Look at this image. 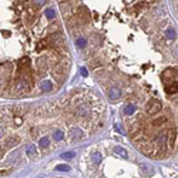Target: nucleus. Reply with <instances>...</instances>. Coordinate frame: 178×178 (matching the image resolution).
Segmentation results:
<instances>
[{
    "label": "nucleus",
    "instance_id": "obj_19",
    "mask_svg": "<svg viewBox=\"0 0 178 178\" xmlns=\"http://www.w3.org/2000/svg\"><path fill=\"white\" fill-rule=\"evenodd\" d=\"M165 36H167L168 39H175V37H177V33H175V30H174V29H171V27H170V29L165 30Z\"/></svg>",
    "mask_w": 178,
    "mask_h": 178
},
{
    "label": "nucleus",
    "instance_id": "obj_21",
    "mask_svg": "<svg viewBox=\"0 0 178 178\" xmlns=\"http://www.w3.org/2000/svg\"><path fill=\"white\" fill-rule=\"evenodd\" d=\"M44 13H46V17H47L49 20H51V19H54V17H56V11L53 10V9H47Z\"/></svg>",
    "mask_w": 178,
    "mask_h": 178
},
{
    "label": "nucleus",
    "instance_id": "obj_15",
    "mask_svg": "<svg viewBox=\"0 0 178 178\" xmlns=\"http://www.w3.org/2000/svg\"><path fill=\"white\" fill-rule=\"evenodd\" d=\"M167 121V118L165 117H160V118H155V120H153L151 121V124L154 125V127H158V125H163L164 122Z\"/></svg>",
    "mask_w": 178,
    "mask_h": 178
},
{
    "label": "nucleus",
    "instance_id": "obj_10",
    "mask_svg": "<svg viewBox=\"0 0 178 178\" xmlns=\"http://www.w3.org/2000/svg\"><path fill=\"white\" fill-rule=\"evenodd\" d=\"M51 89H53V84H51V81H49V80H44V81H42V83H40V90H42V91H50Z\"/></svg>",
    "mask_w": 178,
    "mask_h": 178
},
{
    "label": "nucleus",
    "instance_id": "obj_5",
    "mask_svg": "<svg viewBox=\"0 0 178 178\" xmlns=\"http://www.w3.org/2000/svg\"><path fill=\"white\" fill-rule=\"evenodd\" d=\"M77 115L78 117H87L89 115V108L84 104H80L77 107Z\"/></svg>",
    "mask_w": 178,
    "mask_h": 178
},
{
    "label": "nucleus",
    "instance_id": "obj_26",
    "mask_svg": "<svg viewBox=\"0 0 178 178\" xmlns=\"http://www.w3.org/2000/svg\"><path fill=\"white\" fill-rule=\"evenodd\" d=\"M98 66H100V61H98V60H96V61L93 60V61H91V67H93V68H94V67H98Z\"/></svg>",
    "mask_w": 178,
    "mask_h": 178
},
{
    "label": "nucleus",
    "instance_id": "obj_17",
    "mask_svg": "<svg viewBox=\"0 0 178 178\" xmlns=\"http://www.w3.org/2000/svg\"><path fill=\"white\" fill-rule=\"evenodd\" d=\"M17 143H19V138H17V137H11V138H9V140L6 141V147L10 148V147H13V145H16Z\"/></svg>",
    "mask_w": 178,
    "mask_h": 178
},
{
    "label": "nucleus",
    "instance_id": "obj_12",
    "mask_svg": "<svg viewBox=\"0 0 178 178\" xmlns=\"http://www.w3.org/2000/svg\"><path fill=\"white\" fill-rule=\"evenodd\" d=\"M74 157H76V153H74V151H66V153L60 154V158H61V160H71V158H74Z\"/></svg>",
    "mask_w": 178,
    "mask_h": 178
},
{
    "label": "nucleus",
    "instance_id": "obj_2",
    "mask_svg": "<svg viewBox=\"0 0 178 178\" xmlns=\"http://www.w3.org/2000/svg\"><path fill=\"white\" fill-rule=\"evenodd\" d=\"M68 135H70V138H71L73 141H78V140L83 138V131H81L80 128H77V127H73V128H70Z\"/></svg>",
    "mask_w": 178,
    "mask_h": 178
},
{
    "label": "nucleus",
    "instance_id": "obj_13",
    "mask_svg": "<svg viewBox=\"0 0 178 178\" xmlns=\"http://www.w3.org/2000/svg\"><path fill=\"white\" fill-rule=\"evenodd\" d=\"M76 44H77L78 49H84V47L87 46V39H86V37H78Z\"/></svg>",
    "mask_w": 178,
    "mask_h": 178
},
{
    "label": "nucleus",
    "instance_id": "obj_9",
    "mask_svg": "<svg viewBox=\"0 0 178 178\" xmlns=\"http://www.w3.org/2000/svg\"><path fill=\"white\" fill-rule=\"evenodd\" d=\"M140 171H141V174H144V175H151V174H153V168L150 167L148 164H145V163L140 164Z\"/></svg>",
    "mask_w": 178,
    "mask_h": 178
},
{
    "label": "nucleus",
    "instance_id": "obj_23",
    "mask_svg": "<svg viewBox=\"0 0 178 178\" xmlns=\"http://www.w3.org/2000/svg\"><path fill=\"white\" fill-rule=\"evenodd\" d=\"M46 46H47V40H40L37 43V50H44Z\"/></svg>",
    "mask_w": 178,
    "mask_h": 178
},
{
    "label": "nucleus",
    "instance_id": "obj_27",
    "mask_svg": "<svg viewBox=\"0 0 178 178\" xmlns=\"http://www.w3.org/2000/svg\"><path fill=\"white\" fill-rule=\"evenodd\" d=\"M22 122H23V118H22V117H16V124H17V125H20Z\"/></svg>",
    "mask_w": 178,
    "mask_h": 178
},
{
    "label": "nucleus",
    "instance_id": "obj_11",
    "mask_svg": "<svg viewBox=\"0 0 178 178\" xmlns=\"http://www.w3.org/2000/svg\"><path fill=\"white\" fill-rule=\"evenodd\" d=\"M39 145H40V148H42V150H47V148H49V145H50V140H49V137H43V138L39 141Z\"/></svg>",
    "mask_w": 178,
    "mask_h": 178
},
{
    "label": "nucleus",
    "instance_id": "obj_20",
    "mask_svg": "<svg viewBox=\"0 0 178 178\" xmlns=\"http://www.w3.org/2000/svg\"><path fill=\"white\" fill-rule=\"evenodd\" d=\"M63 137H64V134L61 130H56L54 134H53V138L56 140V141H60V140H63Z\"/></svg>",
    "mask_w": 178,
    "mask_h": 178
},
{
    "label": "nucleus",
    "instance_id": "obj_7",
    "mask_svg": "<svg viewBox=\"0 0 178 178\" xmlns=\"http://www.w3.org/2000/svg\"><path fill=\"white\" fill-rule=\"evenodd\" d=\"M178 91V83H171L165 86V93L167 94H175Z\"/></svg>",
    "mask_w": 178,
    "mask_h": 178
},
{
    "label": "nucleus",
    "instance_id": "obj_14",
    "mask_svg": "<svg viewBox=\"0 0 178 178\" xmlns=\"http://www.w3.org/2000/svg\"><path fill=\"white\" fill-rule=\"evenodd\" d=\"M114 151H115L118 155H121L122 158H128V154H127V151H125L122 147H115V148H114Z\"/></svg>",
    "mask_w": 178,
    "mask_h": 178
},
{
    "label": "nucleus",
    "instance_id": "obj_6",
    "mask_svg": "<svg viewBox=\"0 0 178 178\" xmlns=\"http://www.w3.org/2000/svg\"><path fill=\"white\" fill-rule=\"evenodd\" d=\"M167 141H168L167 133H161V134H158V135H157L155 144H158V145H164L165 143H167Z\"/></svg>",
    "mask_w": 178,
    "mask_h": 178
},
{
    "label": "nucleus",
    "instance_id": "obj_1",
    "mask_svg": "<svg viewBox=\"0 0 178 178\" xmlns=\"http://www.w3.org/2000/svg\"><path fill=\"white\" fill-rule=\"evenodd\" d=\"M161 108H163V104H161L158 100H155V98H151V100L147 103V106H145L147 113H148V114H151V115H154V114H157V113H160V111H161Z\"/></svg>",
    "mask_w": 178,
    "mask_h": 178
},
{
    "label": "nucleus",
    "instance_id": "obj_25",
    "mask_svg": "<svg viewBox=\"0 0 178 178\" xmlns=\"http://www.w3.org/2000/svg\"><path fill=\"white\" fill-rule=\"evenodd\" d=\"M80 74H81L83 77H87V74H89V73H87V70H86V68L80 67Z\"/></svg>",
    "mask_w": 178,
    "mask_h": 178
},
{
    "label": "nucleus",
    "instance_id": "obj_28",
    "mask_svg": "<svg viewBox=\"0 0 178 178\" xmlns=\"http://www.w3.org/2000/svg\"><path fill=\"white\" fill-rule=\"evenodd\" d=\"M1 34H4V36H9V34H10V33H9V32H6V30H4V32H1Z\"/></svg>",
    "mask_w": 178,
    "mask_h": 178
},
{
    "label": "nucleus",
    "instance_id": "obj_22",
    "mask_svg": "<svg viewBox=\"0 0 178 178\" xmlns=\"http://www.w3.org/2000/svg\"><path fill=\"white\" fill-rule=\"evenodd\" d=\"M56 170H57V171H61V172H68V171H70V167H68V165H63V164H61V165H57Z\"/></svg>",
    "mask_w": 178,
    "mask_h": 178
},
{
    "label": "nucleus",
    "instance_id": "obj_16",
    "mask_svg": "<svg viewBox=\"0 0 178 178\" xmlns=\"http://www.w3.org/2000/svg\"><path fill=\"white\" fill-rule=\"evenodd\" d=\"M101 160H103V157H101L100 153L98 151H94L93 153V161H94V164H100Z\"/></svg>",
    "mask_w": 178,
    "mask_h": 178
},
{
    "label": "nucleus",
    "instance_id": "obj_3",
    "mask_svg": "<svg viewBox=\"0 0 178 178\" xmlns=\"http://www.w3.org/2000/svg\"><path fill=\"white\" fill-rule=\"evenodd\" d=\"M175 138H177V131H175V128H171V130L168 131V143H170V147H171V148H174Z\"/></svg>",
    "mask_w": 178,
    "mask_h": 178
},
{
    "label": "nucleus",
    "instance_id": "obj_8",
    "mask_svg": "<svg viewBox=\"0 0 178 178\" xmlns=\"http://www.w3.org/2000/svg\"><path fill=\"white\" fill-rule=\"evenodd\" d=\"M17 67H19V70H23V68H26V67H30V58H29V57L20 58L19 63H17Z\"/></svg>",
    "mask_w": 178,
    "mask_h": 178
},
{
    "label": "nucleus",
    "instance_id": "obj_24",
    "mask_svg": "<svg viewBox=\"0 0 178 178\" xmlns=\"http://www.w3.org/2000/svg\"><path fill=\"white\" fill-rule=\"evenodd\" d=\"M34 153H36V147H34V145H29V147H27V154H29V155H33Z\"/></svg>",
    "mask_w": 178,
    "mask_h": 178
},
{
    "label": "nucleus",
    "instance_id": "obj_18",
    "mask_svg": "<svg viewBox=\"0 0 178 178\" xmlns=\"http://www.w3.org/2000/svg\"><path fill=\"white\" fill-rule=\"evenodd\" d=\"M134 111H135V107L134 106H125V108H124V114L125 115H133Z\"/></svg>",
    "mask_w": 178,
    "mask_h": 178
},
{
    "label": "nucleus",
    "instance_id": "obj_4",
    "mask_svg": "<svg viewBox=\"0 0 178 178\" xmlns=\"http://www.w3.org/2000/svg\"><path fill=\"white\" fill-rule=\"evenodd\" d=\"M108 97H110V100H113V101L118 100V98L121 97V91L114 87V89H111L110 91H108Z\"/></svg>",
    "mask_w": 178,
    "mask_h": 178
}]
</instances>
